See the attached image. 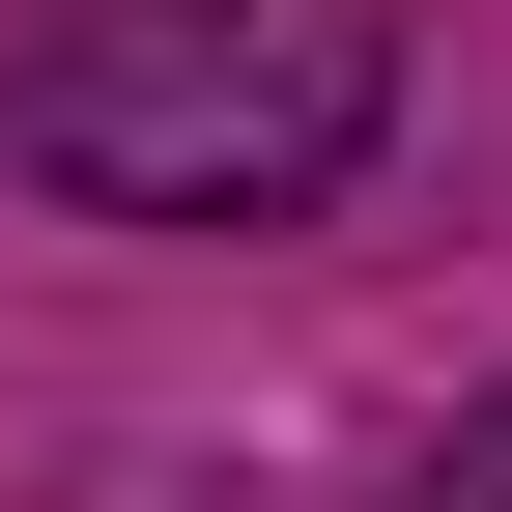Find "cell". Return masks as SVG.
Here are the masks:
<instances>
[{
  "label": "cell",
  "mask_w": 512,
  "mask_h": 512,
  "mask_svg": "<svg viewBox=\"0 0 512 512\" xmlns=\"http://www.w3.org/2000/svg\"><path fill=\"white\" fill-rule=\"evenodd\" d=\"M399 143V0H0V171L86 228H313Z\"/></svg>",
  "instance_id": "cell-1"
},
{
  "label": "cell",
  "mask_w": 512,
  "mask_h": 512,
  "mask_svg": "<svg viewBox=\"0 0 512 512\" xmlns=\"http://www.w3.org/2000/svg\"><path fill=\"white\" fill-rule=\"evenodd\" d=\"M427 512H512V399H484V427H456V484H427Z\"/></svg>",
  "instance_id": "cell-2"
}]
</instances>
